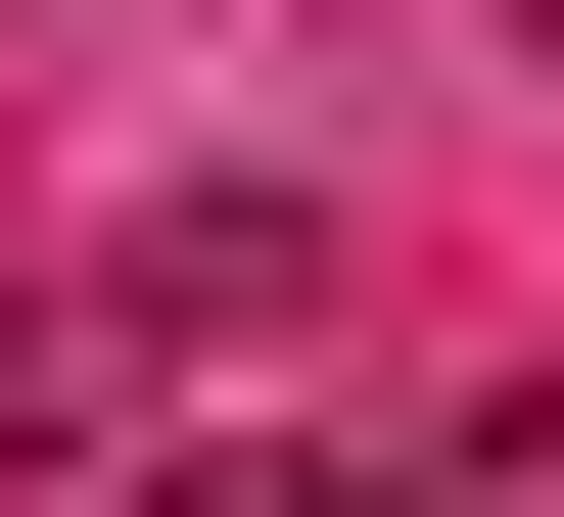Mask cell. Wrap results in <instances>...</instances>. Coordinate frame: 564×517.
<instances>
[{
	"mask_svg": "<svg viewBox=\"0 0 564 517\" xmlns=\"http://www.w3.org/2000/svg\"><path fill=\"white\" fill-rule=\"evenodd\" d=\"M141 517H423L377 423H141Z\"/></svg>",
	"mask_w": 564,
	"mask_h": 517,
	"instance_id": "cell-1",
	"label": "cell"
}]
</instances>
